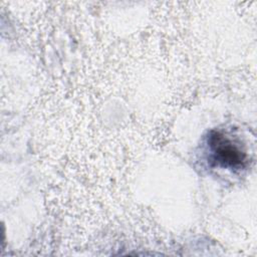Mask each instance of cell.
<instances>
[{
	"instance_id": "1",
	"label": "cell",
	"mask_w": 257,
	"mask_h": 257,
	"mask_svg": "<svg viewBox=\"0 0 257 257\" xmlns=\"http://www.w3.org/2000/svg\"><path fill=\"white\" fill-rule=\"evenodd\" d=\"M209 152L212 161L220 167L227 169H241L247 162L246 152L240 143L234 141L226 134L213 131L208 138Z\"/></svg>"
}]
</instances>
